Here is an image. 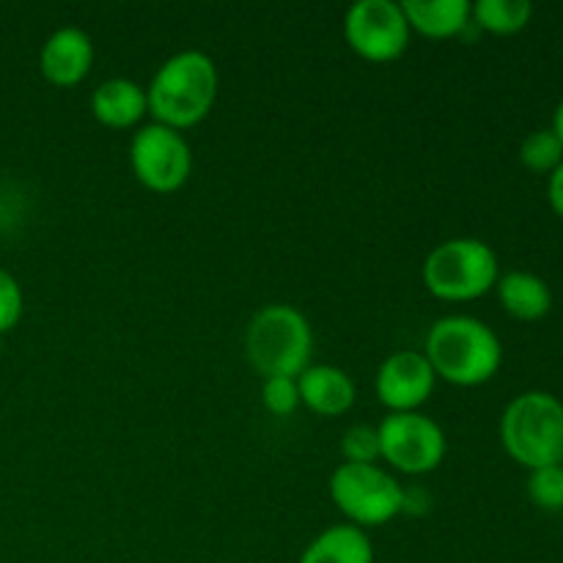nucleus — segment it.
I'll return each instance as SVG.
<instances>
[{"mask_svg": "<svg viewBox=\"0 0 563 563\" xmlns=\"http://www.w3.org/2000/svg\"><path fill=\"white\" fill-rule=\"evenodd\" d=\"M423 355L445 383L476 388L498 374L504 363V344L487 322L456 313L438 319L429 328Z\"/></svg>", "mask_w": 563, "mask_h": 563, "instance_id": "obj_1", "label": "nucleus"}, {"mask_svg": "<svg viewBox=\"0 0 563 563\" xmlns=\"http://www.w3.org/2000/svg\"><path fill=\"white\" fill-rule=\"evenodd\" d=\"M148 113L157 124L187 130L203 121L218 99V66L203 49L170 55L148 82Z\"/></svg>", "mask_w": 563, "mask_h": 563, "instance_id": "obj_2", "label": "nucleus"}, {"mask_svg": "<svg viewBox=\"0 0 563 563\" xmlns=\"http://www.w3.org/2000/svg\"><path fill=\"white\" fill-rule=\"evenodd\" d=\"M245 355L253 372L269 377L297 379L313 355L311 322L286 302H273L253 313L245 333Z\"/></svg>", "mask_w": 563, "mask_h": 563, "instance_id": "obj_3", "label": "nucleus"}, {"mask_svg": "<svg viewBox=\"0 0 563 563\" xmlns=\"http://www.w3.org/2000/svg\"><path fill=\"white\" fill-rule=\"evenodd\" d=\"M500 443L526 471L563 465V401L548 390H528L500 418Z\"/></svg>", "mask_w": 563, "mask_h": 563, "instance_id": "obj_4", "label": "nucleus"}, {"mask_svg": "<svg viewBox=\"0 0 563 563\" xmlns=\"http://www.w3.org/2000/svg\"><path fill=\"white\" fill-rule=\"evenodd\" d=\"M423 286L445 302L478 300L495 289L500 278L498 253L482 240L456 236L440 242L423 262Z\"/></svg>", "mask_w": 563, "mask_h": 563, "instance_id": "obj_5", "label": "nucleus"}, {"mask_svg": "<svg viewBox=\"0 0 563 563\" xmlns=\"http://www.w3.org/2000/svg\"><path fill=\"white\" fill-rule=\"evenodd\" d=\"M330 498L355 528H377L401 515L405 487L379 465H344L330 476Z\"/></svg>", "mask_w": 563, "mask_h": 563, "instance_id": "obj_6", "label": "nucleus"}, {"mask_svg": "<svg viewBox=\"0 0 563 563\" xmlns=\"http://www.w3.org/2000/svg\"><path fill=\"white\" fill-rule=\"evenodd\" d=\"M130 165L137 181L152 192H176L190 179L192 152L179 130L152 121L132 135Z\"/></svg>", "mask_w": 563, "mask_h": 563, "instance_id": "obj_7", "label": "nucleus"}, {"mask_svg": "<svg viewBox=\"0 0 563 563\" xmlns=\"http://www.w3.org/2000/svg\"><path fill=\"white\" fill-rule=\"evenodd\" d=\"M377 432L383 460L410 476H421L440 467L449 451L440 423L423 412H388Z\"/></svg>", "mask_w": 563, "mask_h": 563, "instance_id": "obj_8", "label": "nucleus"}, {"mask_svg": "<svg viewBox=\"0 0 563 563\" xmlns=\"http://www.w3.org/2000/svg\"><path fill=\"white\" fill-rule=\"evenodd\" d=\"M346 44L372 64H390L410 47V25L401 3L357 0L344 16Z\"/></svg>", "mask_w": 563, "mask_h": 563, "instance_id": "obj_9", "label": "nucleus"}, {"mask_svg": "<svg viewBox=\"0 0 563 563\" xmlns=\"http://www.w3.org/2000/svg\"><path fill=\"white\" fill-rule=\"evenodd\" d=\"M434 383L438 374L429 366L423 352H396V355L385 357L379 366L374 388H377V399L388 407L390 412H418L434 394Z\"/></svg>", "mask_w": 563, "mask_h": 563, "instance_id": "obj_10", "label": "nucleus"}, {"mask_svg": "<svg viewBox=\"0 0 563 563\" xmlns=\"http://www.w3.org/2000/svg\"><path fill=\"white\" fill-rule=\"evenodd\" d=\"M93 64V42L82 27H58L47 36L38 53L44 80L58 88H71L86 80Z\"/></svg>", "mask_w": 563, "mask_h": 563, "instance_id": "obj_11", "label": "nucleus"}, {"mask_svg": "<svg viewBox=\"0 0 563 563\" xmlns=\"http://www.w3.org/2000/svg\"><path fill=\"white\" fill-rule=\"evenodd\" d=\"M297 388H300V405L322 418H339L350 412L357 396L350 374L339 366H328V363L308 366L297 377Z\"/></svg>", "mask_w": 563, "mask_h": 563, "instance_id": "obj_12", "label": "nucleus"}, {"mask_svg": "<svg viewBox=\"0 0 563 563\" xmlns=\"http://www.w3.org/2000/svg\"><path fill=\"white\" fill-rule=\"evenodd\" d=\"M93 119L110 130H130L148 113L146 88L126 77H110L91 93Z\"/></svg>", "mask_w": 563, "mask_h": 563, "instance_id": "obj_13", "label": "nucleus"}, {"mask_svg": "<svg viewBox=\"0 0 563 563\" xmlns=\"http://www.w3.org/2000/svg\"><path fill=\"white\" fill-rule=\"evenodd\" d=\"M495 291H498L504 311L520 322H539L553 311V289L548 286V280L526 273V269H511V273L500 275Z\"/></svg>", "mask_w": 563, "mask_h": 563, "instance_id": "obj_14", "label": "nucleus"}, {"mask_svg": "<svg viewBox=\"0 0 563 563\" xmlns=\"http://www.w3.org/2000/svg\"><path fill=\"white\" fill-rule=\"evenodd\" d=\"M401 9L410 31L427 38H451L471 27L473 3L467 0H405Z\"/></svg>", "mask_w": 563, "mask_h": 563, "instance_id": "obj_15", "label": "nucleus"}, {"mask_svg": "<svg viewBox=\"0 0 563 563\" xmlns=\"http://www.w3.org/2000/svg\"><path fill=\"white\" fill-rule=\"evenodd\" d=\"M300 563H374V544L363 528L330 526L302 550Z\"/></svg>", "mask_w": 563, "mask_h": 563, "instance_id": "obj_16", "label": "nucleus"}, {"mask_svg": "<svg viewBox=\"0 0 563 563\" xmlns=\"http://www.w3.org/2000/svg\"><path fill=\"white\" fill-rule=\"evenodd\" d=\"M533 5L528 0H478L473 3L471 22L495 36H515L531 22Z\"/></svg>", "mask_w": 563, "mask_h": 563, "instance_id": "obj_17", "label": "nucleus"}, {"mask_svg": "<svg viewBox=\"0 0 563 563\" xmlns=\"http://www.w3.org/2000/svg\"><path fill=\"white\" fill-rule=\"evenodd\" d=\"M520 163L526 165L531 174H553L563 163V146L555 137L553 130H537L522 141L520 146Z\"/></svg>", "mask_w": 563, "mask_h": 563, "instance_id": "obj_18", "label": "nucleus"}, {"mask_svg": "<svg viewBox=\"0 0 563 563\" xmlns=\"http://www.w3.org/2000/svg\"><path fill=\"white\" fill-rule=\"evenodd\" d=\"M528 498L542 511L563 509V465H550L531 471L528 476Z\"/></svg>", "mask_w": 563, "mask_h": 563, "instance_id": "obj_19", "label": "nucleus"}, {"mask_svg": "<svg viewBox=\"0 0 563 563\" xmlns=\"http://www.w3.org/2000/svg\"><path fill=\"white\" fill-rule=\"evenodd\" d=\"M341 454H344V462H352V465H377V460H383L379 432L366 423L350 427L341 438Z\"/></svg>", "mask_w": 563, "mask_h": 563, "instance_id": "obj_20", "label": "nucleus"}, {"mask_svg": "<svg viewBox=\"0 0 563 563\" xmlns=\"http://www.w3.org/2000/svg\"><path fill=\"white\" fill-rule=\"evenodd\" d=\"M262 405L273 416L286 418L300 407V388L291 377H269L262 383Z\"/></svg>", "mask_w": 563, "mask_h": 563, "instance_id": "obj_21", "label": "nucleus"}, {"mask_svg": "<svg viewBox=\"0 0 563 563\" xmlns=\"http://www.w3.org/2000/svg\"><path fill=\"white\" fill-rule=\"evenodd\" d=\"M22 306H25V300H22L20 280L9 269L0 267V335L20 324Z\"/></svg>", "mask_w": 563, "mask_h": 563, "instance_id": "obj_22", "label": "nucleus"}, {"mask_svg": "<svg viewBox=\"0 0 563 563\" xmlns=\"http://www.w3.org/2000/svg\"><path fill=\"white\" fill-rule=\"evenodd\" d=\"M429 506H432V498H429L427 489L412 487L405 489V498H401V515H427Z\"/></svg>", "mask_w": 563, "mask_h": 563, "instance_id": "obj_23", "label": "nucleus"}, {"mask_svg": "<svg viewBox=\"0 0 563 563\" xmlns=\"http://www.w3.org/2000/svg\"><path fill=\"white\" fill-rule=\"evenodd\" d=\"M548 201L553 207V212L563 220V163L550 174L548 179Z\"/></svg>", "mask_w": 563, "mask_h": 563, "instance_id": "obj_24", "label": "nucleus"}, {"mask_svg": "<svg viewBox=\"0 0 563 563\" xmlns=\"http://www.w3.org/2000/svg\"><path fill=\"white\" fill-rule=\"evenodd\" d=\"M550 130L555 132V137H559L561 146H563V99L559 102V108H555V113H553V126H550Z\"/></svg>", "mask_w": 563, "mask_h": 563, "instance_id": "obj_25", "label": "nucleus"}, {"mask_svg": "<svg viewBox=\"0 0 563 563\" xmlns=\"http://www.w3.org/2000/svg\"><path fill=\"white\" fill-rule=\"evenodd\" d=\"M0 352H3V335H0Z\"/></svg>", "mask_w": 563, "mask_h": 563, "instance_id": "obj_26", "label": "nucleus"}]
</instances>
